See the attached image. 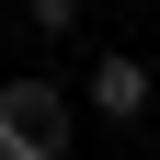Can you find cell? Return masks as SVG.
<instances>
[{"instance_id": "3", "label": "cell", "mask_w": 160, "mask_h": 160, "mask_svg": "<svg viewBox=\"0 0 160 160\" xmlns=\"http://www.w3.org/2000/svg\"><path fill=\"white\" fill-rule=\"evenodd\" d=\"M23 23L46 34V46H57V34H80V0H23Z\"/></svg>"}, {"instance_id": "1", "label": "cell", "mask_w": 160, "mask_h": 160, "mask_svg": "<svg viewBox=\"0 0 160 160\" xmlns=\"http://www.w3.org/2000/svg\"><path fill=\"white\" fill-rule=\"evenodd\" d=\"M69 137H80V103L57 92V80H0V160H69Z\"/></svg>"}, {"instance_id": "2", "label": "cell", "mask_w": 160, "mask_h": 160, "mask_svg": "<svg viewBox=\"0 0 160 160\" xmlns=\"http://www.w3.org/2000/svg\"><path fill=\"white\" fill-rule=\"evenodd\" d=\"M80 103L103 114V126H137V114H149V57L103 46V57H92V80H80Z\"/></svg>"}]
</instances>
